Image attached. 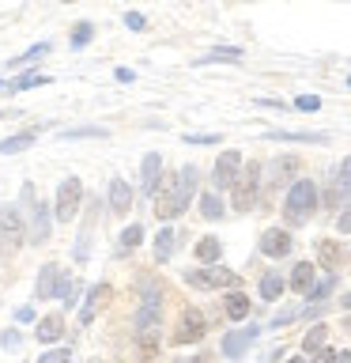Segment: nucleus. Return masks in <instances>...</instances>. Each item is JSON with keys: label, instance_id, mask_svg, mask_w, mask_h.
Segmentation results:
<instances>
[{"label": "nucleus", "instance_id": "35", "mask_svg": "<svg viewBox=\"0 0 351 363\" xmlns=\"http://www.w3.org/2000/svg\"><path fill=\"white\" fill-rule=\"evenodd\" d=\"M45 50H50V45H45V42H38V45H30V50L23 53V57H16V65H19V61H38V57H42Z\"/></svg>", "mask_w": 351, "mask_h": 363}, {"label": "nucleus", "instance_id": "40", "mask_svg": "<svg viewBox=\"0 0 351 363\" xmlns=\"http://www.w3.org/2000/svg\"><path fill=\"white\" fill-rule=\"evenodd\" d=\"M313 363H336V352L321 348V352H317V356H313Z\"/></svg>", "mask_w": 351, "mask_h": 363}, {"label": "nucleus", "instance_id": "25", "mask_svg": "<svg viewBox=\"0 0 351 363\" xmlns=\"http://www.w3.org/2000/svg\"><path fill=\"white\" fill-rule=\"evenodd\" d=\"M219 254H223L219 238H200V242H197V257L200 261H219Z\"/></svg>", "mask_w": 351, "mask_h": 363}, {"label": "nucleus", "instance_id": "36", "mask_svg": "<svg viewBox=\"0 0 351 363\" xmlns=\"http://www.w3.org/2000/svg\"><path fill=\"white\" fill-rule=\"evenodd\" d=\"M189 144H219V136L215 133H192V136H185Z\"/></svg>", "mask_w": 351, "mask_h": 363}, {"label": "nucleus", "instance_id": "34", "mask_svg": "<svg viewBox=\"0 0 351 363\" xmlns=\"http://www.w3.org/2000/svg\"><path fill=\"white\" fill-rule=\"evenodd\" d=\"M64 136H68V140H76V136H106V129H98V125H87V129H68Z\"/></svg>", "mask_w": 351, "mask_h": 363}, {"label": "nucleus", "instance_id": "5", "mask_svg": "<svg viewBox=\"0 0 351 363\" xmlns=\"http://www.w3.org/2000/svg\"><path fill=\"white\" fill-rule=\"evenodd\" d=\"M79 201H84V186H79V178H64L61 182V189H57V220L61 223H68L76 216V208H79Z\"/></svg>", "mask_w": 351, "mask_h": 363}, {"label": "nucleus", "instance_id": "26", "mask_svg": "<svg viewBox=\"0 0 351 363\" xmlns=\"http://www.w3.org/2000/svg\"><path fill=\"white\" fill-rule=\"evenodd\" d=\"M215 61H226V65H238L242 61V50H212L208 57H200L197 65H215Z\"/></svg>", "mask_w": 351, "mask_h": 363}, {"label": "nucleus", "instance_id": "14", "mask_svg": "<svg viewBox=\"0 0 351 363\" xmlns=\"http://www.w3.org/2000/svg\"><path fill=\"white\" fill-rule=\"evenodd\" d=\"M34 227H30V242L34 246H42V242H50V204H34Z\"/></svg>", "mask_w": 351, "mask_h": 363}, {"label": "nucleus", "instance_id": "30", "mask_svg": "<svg viewBox=\"0 0 351 363\" xmlns=\"http://www.w3.org/2000/svg\"><path fill=\"white\" fill-rule=\"evenodd\" d=\"M140 238H144V231H140V227H125V235H121V246L125 250H132V246H140Z\"/></svg>", "mask_w": 351, "mask_h": 363}, {"label": "nucleus", "instance_id": "28", "mask_svg": "<svg viewBox=\"0 0 351 363\" xmlns=\"http://www.w3.org/2000/svg\"><path fill=\"white\" fill-rule=\"evenodd\" d=\"M30 140H34V136L30 133H19V136H11V140H0V152H23V147H30Z\"/></svg>", "mask_w": 351, "mask_h": 363}, {"label": "nucleus", "instance_id": "6", "mask_svg": "<svg viewBox=\"0 0 351 363\" xmlns=\"http://www.w3.org/2000/svg\"><path fill=\"white\" fill-rule=\"evenodd\" d=\"M204 329H208L204 314L197 311V306H189V311L181 314L178 329H174V345H192V340H200V337H204Z\"/></svg>", "mask_w": 351, "mask_h": 363}, {"label": "nucleus", "instance_id": "27", "mask_svg": "<svg viewBox=\"0 0 351 363\" xmlns=\"http://www.w3.org/2000/svg\"><path fill=\"white\" fill-rule=\"evenodd\" d=\"M200 212H204V220H219V216H223L219 197H215V193H204V197H200Z\"/></svg>", "mask_w": 351, "mask_h": 363}, {"label": "nucleus", "instance_id": "18", "mask_svg": "<svg viewBox=\"0 0 351 363\" xmlns=\"http://www.w3.org/2000/svg\"><path fill=\"white\" fill-rule=\"evenodd\" d=\"M340 257H344V246H340L336 238H325V242L317 246V261H321L325 269H336V265H340Z\"/></svg>", "mask_w": 351, "mask_h": 363}, {"label": "nucleus", "instance_id": "22", "mask_svg": "<svg viewBox=\"0 0 351 363\" xmlns=\"http://www.w3.org/2000/svg\"><path fill=\"white\" fill-rule=\"evenodd\" d=\"M249 314V299L242 291H234V295H226V318H234V322H242V318Z\"/></svg>", "mask_w": 351, "mask_h": 363}, {"label": "nucleus", "instance_id": "1", "mask_svg": "<svg viewBox=\"0 0 351 363\" xmlns=\"http://www.w3.org/2000/svg\"><path fill=\"white\" fill-rule=\"evenodd\" d=\"M192 189H197V167H185L181 174L159 182L155 189V216L159 220H174V216L185 212V204L192 197Z\"/></svg>", "mask_w": 351, "mask_h": 363}, {"label": "nucleus", "instance_id": "19", "mask_svg": "<svg viewBox=\"0 0 351 363\" xmlns=\"http://www.w3.org/2000/svg\"><path fill=\"white\" fill-rule=\"evenodd\" d=\"M159 170H163V159H159V155H147V159H144V189H147V193H155L159 182H163V178H159Z\"/></svg>", "mask_w": 351, "mask_h": 363}, {"label": "nucleus", "instance_id": "10", "mask_svg": "<svg viewBox=\"0 0 351 363\" xmlns=\"http://www.w3.org/2000/svg\"><path fill=\"white\" fill-rule=\"evenodd\" d=\"M260 329L257 325H246V329H234V333H226L223 337V356H242V352L257 340Z\"/></svg>", "mask_w": 351, "mask_h": 363}, {"label": "nucleus", "instance_id": "47", "mask_svg": "<svg viewBox=\"0 0 351 363\" xmlns=\"http://www.w3.org/2000/svg\"><path fill=\"white\" fill-rule=\"evenodd\" d=\"M347 87H351V84H347Z\"/></svg>", "mask_w": 351, "mask_h": 363}, {"label": "nucleus", "instance_id": "7", "mask_svg": "<svg viewBox=\"0 0 351 363\" xmlns=\"http://www.w3.org/2000/svg\"><path fill=\"white\" fill-rule=\"evenodd\" d=\"M185 280L197 284V288H231V284H238L231 269H189Z\"/></svg>", "mask_w": 351, "mask_h": 363}, {"label": "nucleus", "instance_id": "16", "mask_svg": "<svg viewBox=\"0 0 351 363\" xmlns=\"http://www.w3.org/2000/svg\"><path fill=\"white\" fill-rule=\"evenodd\" d=\"M110 208L117 212V216H125V212L132 208V189L125 186L121 178H113V182H110Z\"/></svg>", "mask_w": 351, "mask_h": 363}, {"label": "nucleus", "instance_id": "39", "mask_svg": "<svg viewBox=\"0 0 351 363\" xmlns=\"http://www.w3.org/2000/svg\"><path fill=\"white\" fill-rule=\"evenodd\" d=\"M294 106H299V110H317V106H321V99H317V95H302Z\"/></svg>", "mask_w": 351, "mask_h": 363}, {"label": "nucleus", "instance_id": "37", "mask_svg": "<svg viewBox=\"0 0 351 363\" xmlns=\"http://www.w3.org/2000/svg\"><path fill=\"white\" fill-rule=\"evenodd\" d=\"M38 363H68V352L64 348H57V352H45V356Z\"/></svg>", "mask_w": 351, "mask_h": 363}, {"label": "nucleus", "instance_id": "4", "mask_svg": "<svg viewBox=\"0 0 351 363\" xmlns=\"http://www.w3.org/2000/svg\"><path fill=\"white\" fill-rule=\"evenodd\" d=\"M257 186H260V163H249L234 182V208L238 212H249L257 204Z\"/></svg>", "mask_w": 351, "mask_h": 363}, {"label": "nucleus", "instance_id": "42", "mask_svg": "<svg viewBox=\"0 0 351 363\" xmlns=\"http://www.w3.org/2000/svg\"><path fill=\"white\" fill-rule=\"evenodd\" d=\"M0 345H4V348H16V345H19V333H4V337H0Z\"/></svg>", "mask_w": 351, "mask_h": 363}, {"label": "nucleus", "instance_id": "11", "mask_svg": "<svg viewBox=\"0 0 351 363\" xmlns=\"http://www.w3.org/2000/svg\"><path fill=\"white\" fill-rule=\"evenodd\" d=\"M260 250H265L268 257H287L291 254V235L280 231V227H272V231L260 235Z\"/></svg>", "mask_w": 351, "mask_h": 363}, {"label": "nucleus", "instance_id": "38", "mask_svg": "<svg viewBox=\"0 0 351 363\" xmlns=\"http://www.w3.org/2000/svg\"><path fill=\"white\" fill-rule=\"evenodd\" d=\"M125 23H129L132 30H147V23H144V16H140V11H129V16H125Z\"/></svg>", "mask_w": 351, "mask_h": 363}, {"label": "nucleus", "instance_id": "23", "mask_svg": "<svg viewBox=\"0 0 351 363\" xmlns=\"http://www.w3.org/2000/svg\"><path fill=\"white\" fill-rule=\"evenodd\" d=\"M325 340H328V325H313L310 333L302 337V352H321Z\"/></svg>", "mask_w": 351, "mask_h": 363}, {"label": "nucleus", "instance_id": "29", "mask_svg": "<svg viewBox=\"0 0 351 363\" xmlns=\"http://www.w3.org/2000/svg\"><path fill=\"white\" fill-rule=\"evenodd\" d=\"M333 186H336L340 193H347V189H351V159H344V163H340V178L333 182Z\"/></svg>", "mask_w": 351, "mask_h": 363}, {"label": "nucleus", "instance_id": "9", "mask_svg": "<svg viewBox=\"0 0 351 363\" xmlns=\"http://www.w3.org/2000/svg\"><path fill=\"white\" fill-rule=\"evenodd\" d=\"M110 299H113V288H110V284H95V288H91V295H87V306L79 311V322L91 325V322L98 318V311H102V306H106Z\"/></svg>", "mask_w": 351, "mask_h": 363}, {"label": "nucleus", "instance_id": "32", "mask_svg": "<svg viewBox=\"0 0 351 363\" xmlns=\"http://www.w3.org/2000/svg\"><path fill=\"white\" fill-rule=\"evenodd\" d=\"M333 284H336L333 277H325L321 284H313V288H310V299H313V303H321V299H325V295H328V291H333Z\"/></svg>", "mask_w": 351, "mask_h": 363}, {"label": "nucleus", "instance_id": "45", "mask_svg": "<svg viewBox=\"0 0 351 363\" xmlns=\"http://www.w3.org/2000/svg\"><path fill=\"white\" fill-rule=\"evenodd\" d=\"M344 306H347V311H351V291H347V295H344Z\"/></svg>", "mask_w": 351, "mask_h": 363}, {"label": "nucleus", "instance_id": "15", "mask_svg": "<svg viewBox=\"0 0 351 363\" xmlns=\"http://www.w3.org/2000/svg\"><path fill=\"white\" fill-rule=\"evenodd\" d=\"M34 333H38V340H45V345H53V340L64 337V318H61V314H45Z\"/></svg>", "mask_w": 351, "mask_h": 363}, {"label": "nucleus", "instance_id": "20", "mask_svg": "<svg viewBox=\"0 0 351 363\" xmlns=\"http://www.w3.org/2000/svg\"><path fill=\"white\" fill-rule=\"evenodd\" d=\"M174 242H178V235L170 231V227H163V231L155 235V257H159V261H170V254H174Z\"/></svg>", "mask_w": 351, "mask_h": 363}, {"label": "nucleus", "instance_id": "13", "mask_svg": "<svg viewBox=\"0 0 351 363\" xmlns=\"http://www.w3.org/2000/svg\"><path fill=\"white\" fill-rule=\"evenodd\" d=\"M61 280H64V272L61 265H42V277H38V299H53V291L61 288Z\"/></svg>", "mask_w": 351, "mask_h": 363}, {"label": "nucleus", "instance_id": "21", "mask_svg": "<svg viewBox=\"0 0 351 363\" xmlns=\"http://www.w3.org/2000/svg\"><path fill=\"white\" fill-rule=\"evenodd\" d=\"M272 140H291V144H325V133H268Z\"/></svg>", "mask_w": 351, "mask_h": 363}, {"label": "nucleus", "instance_id": "33", "mask_svg": "<svg viewBox=\"0 0 351 363\" xmlns=\"http://www.w3.org/2000/svg\"><path fill=\"white\" fill-rule=\"evenodd\" d=\"M91 34H95V30H91V23H79V27L72 30V45H84V42H91Z\"/></svg>", "mask_w": 351, "mask_h": 363}, {"label": "nucleus", "instance_id": "17", "mask_svg": "<svg viewBox=\"0 0 351 363\" xmlns=\"http://www.w3.org/2000/svg\"><path fill=\"white\" fill-rule=\"evenodd\" d=\"M291 288L299 291V295H310V288H313V265H310V261H299V265H294Z\"/></svg>", "mask_w": 351, "mask_h": 363}, {"label": "nucleus", "instance_id": "24", "mask_svg": "<svg viewBox=\"0 0 351 363\" xmlns=\"http://www.w3.org/2000/svg\"><path fill=\"white\" fill-rule=\"evenodd\" d=\"M260 295H265L268 303L280 299V295H283V277H280V272H268V277L260 280Z\"/></svg>", "mask_w": 351, "mask_h": 363}, {"label": "nucleus", "instance_id": "31", "mask_svg": "<svg viewBox=\"0 0 351 363\" xmlns=\"http://www.w3.org/2000/svg\"><path fill=\"white\" fill-rule=\"evenodd\" d=\"M42 84H50V76H23L11 84V91H27V87H42Z\"/></svg>", "mask_w": 351, "mask_h": 363}, {"label": "nucleus", "instance_id": "44", "mask_svg": "<svg viewBox=\"0 0 351 363\" xmlns=\"http://www.w3.org/2000/svg\"><path fill=\"white\" fill-rule=\"evenodd\" d=\"M336 363H351V352H336Z\"/></svg>", "mask_w": 351, "mask_h": 363}, {"label": "nucleus", "instance_id": "8", "mask_svg": "<svg viewBox=\"0 0 351 363\" xmlns=\"http://www.w3.org/2000/svg\"><path fill=\"white\" fill-rule=\"evenodd\" d=\"M238 170H242V155H238V152H223L219 163H215V170H212V186H215V189L234 186V182H238Z\"/></svg>", "mask_w": 351, "mask_h": 363}, {"label": "nucleus", "instance_id": "46", "mask_svg": "<svg viewBox=\"0 0 351 363\" xmlns=\"http://www.w3.org/2000/svg\"><path fill=\"white\" fill-rule=\"evenodd\" d=\"M291 363H306V359H291Z\"/></svg>", "mask_w": 351, "mask_h": 363}, {"label": "nucleus", "instance_id": "2", "mask_svg": "<svg viewBox=\"0 0 351 363\" xmlns=\"http://www.w3.org/2000/svg\"><path fill=\"white\" fill-rule=\"evenodd\" d=\"M313 208H317V189H313V182H306V178L294 182L291 193H287V204H283L287 223H306Z\"/></svg>", "mask_w": 351, "mask_h": 363}, {"label": "nucleus", "instance_id": "41", "mask_svg": "<svg viewBox=\"0 0 351 363\" xmlns=\"http://www.w3.org/2000/svg\"><path fill=\"white\" fill-rule=\"evenodd\" d=\"M16 318H19V322H34V311H30V306H19Z\"/></svg>", "mask_w": 351, "mask_h": 363}, {"label": "nucleus", "instance_id": "3", "mask_svg": "<svg viewBox=\"0 0 351 363\" xmlns=\"http://www.w3.org/2000/svg\"><path fill=\"white\" fill-rule=\"evenodd\" d=\"M23 238H27V227H23V216L19 208H0V254H16V250L23 246Z\"/></svg>", "mask_w": 351, "mask_h": 363}, {"label": "nucleus", "instance_id": "12", "mask_svg": "<svg viewBox=\"0 0 351 363\" xmlns=\"http://www.w3.org/2000/svg\"><path fill=\"white\" fill-rule=\"evenodd\" d=\"M268 186H283V182H291L294 174H299V155H280L276 163L268 167Z\"/></svg>", "mask_w": 351, "mask_h": 363}, {"label": "nucleus", "instance_id": "43", "mask_svg": "<svg viewBox=\"0 0 351 363\" xmlns=\"http://www.w3.org/2000/svg\"><path fill=\"white\" fill-rule=\"evenodd\" d=\"M340 231H344V235H351V208H347L344 216H340Z\"/></svg>", "mask_w": 351, "mask_h": 363}]
</instances>
